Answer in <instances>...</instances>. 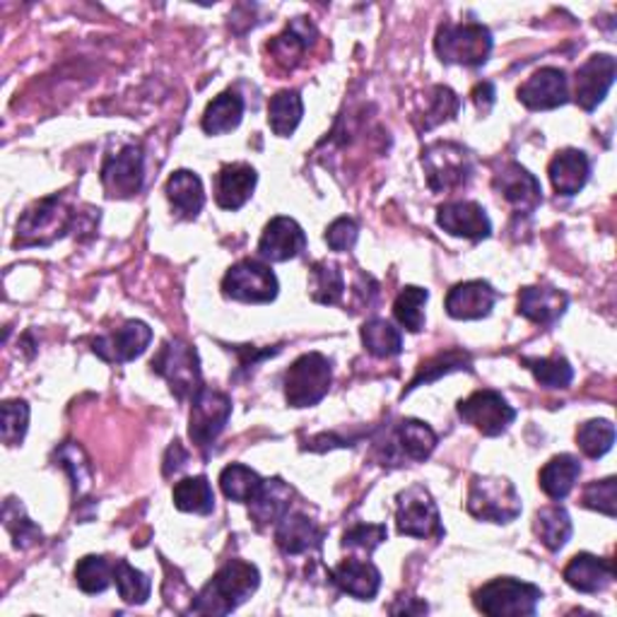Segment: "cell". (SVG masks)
<instances>
[{"instance_id":"cell-29","label":"cell","mask_w":617,"mask_h":617,"mask_svg":"<svg viewBox=\"0 0 617 617\" xmlns=\"http://www.w3.org/2000/svg\"><path fill=\"white\" fill-rule=\"evenodd\" d=\"M292 488L285 480L280 478H268L259 490L257 498L249 502L251 519L259 526H268V523H278L290 512V500H292Z\"/></svg>"},{"instance_id":"cell-51","label":"cell","mask_w":617,"mask_h":617,"mask_svg":"<svg viewBox=\"0 0 617 617\" xmlns=\"http://www.w3.org/2000/svg\"><path fill=\"white\" fill-rule=\"evenodd\" d=\"M357 234H359V230L353 218H338V220H333L326 230V244L338 253L351 251L357 244Z\"/></svg>"},{"instance_id":"cell-43","label":"cell","mask_w":617,"mask_h":617,"mask_svg":"<svg viewBox=\"0 0 617 617\" xmlns=\"http://www.w3.org/2000/svg\"><path fill=\"white\" fill-rule=\"evenodd\" d=\"M523 365L545 388H567L574 379V369L565 357H523Z\"/></svg>"},{"instance_id":"cell-39","label":"cell","mask_w":617,"mask_h":617,"mask_svg":"<svg viewBox=\"0 0 617 617\" xmlns=\"http://www.w3.org/2000/svg\"><path fill=\"white\" fill-rule=\"evenodd\" d=\"M114 584L118 588V596L124 598L128 606H143L153 594V582L147 579V574L130 567L126 560L114 562Z\"/></svg>"},{"instance_id":"cell-2","label":"cell","mask_w":617,"mask_h":617,"mask_svg":"<svg viewBox=\"0 0 617 617\" xmlns=\"http://www.w3.org/2000/svg\"><path fill=\"white\" fill-rule=\"evenodd\" d=\"M435 51L441 63L478 69V65L488 63L492 53V32L478 22L445 24L437 32Z\"/></svg>"},{"instance_id":"cell-28","label":"cell","mask_w":617,"mask_h":617,"mask_svg":"<svg viewBox=\"0 0 617 617\" xmlns=\"http://www.w3.org/2000/svg\"><path fill=\"white\" fill-rule=\"evenodd\" d=\"M167 198H169L171 208L177 210L181 218L196 220L198 212L206 206L203 181H200L196 171H189V169L174 171L167 181Z\"/></svg>"},{"instance_id":"cell-13","label":"cell","mask_w":617,"mask_h":617,"mask_svg":"<svg viewBox=\"0 0 617 617\" xmlns=\"http://www.w3.org/2000/svg\"><path fill=\"white\" fill-rule=\"evenodd\" d=\"M145 167L138 145H126L124 150L106 157L102 167V186L109 198H133L143 189Z\"/></svg>"},{"instance_id":"cell-23","label":"cell","mask_w":617,"mask_h":617,"mask_svg":"<svg viewBox=\"0 0 617 617\" xmlns=\"http://www.w3.org/2000/svg\"><path fill=\"white\" fill-rule=\"evenodd\" d=\"M569 297L557 287H523L519 292V314L538 326H553L567 312Z\"/></svg>"},{"instance_id":"cell-1","label":"cell","mask_w":617,"mask_h":617,"mask_svg":"<svg viewBox=\"0 0 617 617\" xmlns=\"http://www.w3.org/2000/svg\"><path fill=\"white\" fill-rule=\"evenodd\" d=\"M261 584L259 569L244 560H230L203 586V592L191 603L196 615H230L241 603L249 600Z\"/></svg>"},{"instance_id":"cell-32","label":"cell","mask_w":617,"mask_h":617,"mask_svg":"<svg viewBox=\"0 0 617 617\" xmlns=\"http://www.w3.org/2000/svg\"><path fill=\"white\" fill-rule=\"evenodd\" d=\"M241 116H244V100L237 92H222L208 104L200 126L208 136H222V133H230L241 124Z\"/></svg>"},{"instance_id":"cell-12","label":"cell","mask_w":617,"mask_h":617,"mask_svg":"<svg viewBox=\"0 0 617 617\" xmlns=\"http://www.w3.org/2000/svg\"><path fill=\"white\" fill-rule=\"evenodd\" d=\"M396 521L398 533L408 538H429V535H441L439 509L422 485H410L396 498Z\"/></svg>"},{"instance_id":"cell-33","label":"cell","mask_w":617,"mask_h":617,"mask_svg":"<svg viewBox=\"0 0 617 617\" xmlns=\"http://www.w3.org/2000/svg\"><path fill=\"white\" fill-rule=\"evenodd\" d=\"M316 30L312 22H306L304 18L294 20L287 30L273 39V44L268 46L273 51V56L278 63H283L285 69H294L300 63L304 49L314 42Z\"/></svg>"},{"instance_id":"cell-16","label":"cell","mask_w":617,"mask_h":617,"mask_svg":"<svg viewBox=\"0 0 617 617\" xmlns=\"http://www.w3.org/2000/svg\"><path fill=\"white\" fill-rule=\"evenodd\" d=\"M153 341V331L143 321H126L124 326L116 328L109 335H102L95 343H92V351L109 365H126L140 357L147 345Z\"/></svg>"},{"instance_id":"cell-15","label":"cell","mask_w":617,"mask_h":617,"mask_svg":"<svg viewBox=\"0 0 617 617\" xmlns=\"http://www.w3.org/2000/svg\"><path fill=\"white\" fill-rule=\"evenodd\" d=\"M519 102L531 112H550L557 106L569 102V80L562 69H547L535 71L526 83L519 87Z\"/></svg>"},{"instance_id":"cell-24","label":"cell","mask_w":617,"mask_h":617,"mask_svg":"<svg viewBox=\"0 0 617 617\" xmlns=\"http://www.w3.org/2000/svg\"><path fill=\"white\" fill-rule=\"evenodd\" d=\"M333 584L357 600H372L381 588V572L369 560H345L331 569Z\"/></svg>"},{"instance_id":"cell-54","label":"cell","mask_w":617,"mask_h":617,"mask_svg":"<svg viewBox=\"0 0 617 617\" xmlns=\"http://www.w3.org/2000/svg\"><path fill=\"white\" fill-rule=\"evenodd\" d=\"M404 603H400V606H391V613L394 615H400V613H406V615H422V613H427V603H422V600H418V598H400Z\"/></svg>"},{"instance_id":"cell-41","label":"cell","mask_w":617,"mask_h":617,"mask_svg":"<svg viewBox=\"0 0 617 617\" xmlns=\"http://www.w3.org/2000/svg\"><path fill=\"white\" fill-rule=\"evenodd\" d=\"M429 300V292L422 287L408 285L400 290L394 302V316L400 326L410 333H420L425 328V304Z\"/></svg>"},{"instance_id":"cell-30","label":"cell","mask_w":617,"mask_h":617,"mask_svg":"<svg viewBox=\"0 0 617 617\" xmlns=\"http://www.w3.org/2000/svg\"><path fill=\"white\" fill-rule=\"evenodd\" d=\"M579 475H582L579 459H574L572 453H560L543 466V471L538 475L541 490L547 494L550 500L562 502L569 498V492L574 490Z\"/></svg>"},{"instance_id":"cell-31","label":"cell","mask_w":617,"mask_h":617,"mask_svg":"<svg viewBox=\"0 0 617 617\" xmlns=\"http://www.w3.org/2000/svg\"><path fill=\"white\" fill-rule=\"evenodd\" d=\"M533 531L538 535V541L550 550V553H557V550L565 547L572 538V519L565 506L550 504L538 509L533 521Z\"/></svg>"},{"instance_id":"cell-44","label":"cell","mask_w":617,"mask_h":617,"mask_svg":"<svg viewBox=\"0 0 617 617\" xmlns=\"http://www.w3.org/2000/svg\"><path fill=\"white\" fill-rule=\"evenodd\" d=\"M459 369H471V355L463 353V351H447V353H441L432 359H427L425 365L420 367L418 372V377H415L410 381V386L406 388V394H410L412 388H418L422 384H432L437 381L439 377H445V374H451V372H459Z\"/></svg>"},{"instance_id":"cell-40","label":"cell","mask_w":617,"mask_h":617,"mask_svg":"<svg viewBox=\"0 0 617 617\" xmlns=\"http://www.w3.org/2000/svg\"><path fill=\"white\" fill-rule=\"evenodd\" d=\"M114 582V565L102 555H87L77 562L75 567V584L83 588L85 594L95 596L104 594Z\"/></svg>"},{"instance_id":"cell-49","label":"cell","mask_w":617,"mask_h":617,"mask_svg":"<svg viewBox=\"0 0 617 617\" xmlns=\"http://www.w3.org/2000/svg\"><path fill=\"white\" fill-rule=\"evenodd\" d=\"M386 526L384 523H357L351 531L343 535V547L345 550H362V553H374L384 541H386Z\"/></svg>"},{"instance_id":"cell-26","label":"cell","mask_w":617,"mask_h":617,"mask_svg":"<svg viewBox=\"0 0 617 617\" xmlns=\"http://www.w3.org/2000/svg\"><path fill=\"white\" fill-rule=\"evenodd\" d=\"M547 174H550V181H553V189L560 196L572 198L586 186L588 174H592V163H588L586 153L567 147V150H562L553 157Z\"/></svg>"},{"instance_id":"cell-19","label":"cell","mask_w":617,"mask_h":617,"mask_svg":"<svg viewBox=\"0 0 617 617\" xmlns=\"http://www.w3.org/2000/svg\"><path fill=\"white\" fill-rule=\"evenodd\" d=\"M494 189L512 206L516 212L533 215L543 203V186L533 174L516 163H509L498 177H494Z\"/></svg>"},{"instance_id":"cell-38","label":"cell","mask_w":617,"mask_h":617,"mask_svg":"<svg viewBox=\"0 0 617 617\" xmlns=\"http://www.w3.org/2000/svg\"><path fill=\"white\" fill-rule=\"evenodd\" d=\"M345 292L341 265L333 261H316L312 265V300L316 304H338Z\"/></svg>"},{"instance_id":"cell-47","label":"cell","mask_w":617,"mask_h":617,"mask_svg":"<svg viewBox=\"0 0 617 617\" xmlns=\"http://www.w3.org/2000/svg\"><path fill=\"white\" fill-rule=\"evenodd\" d=\"M3 441L8 447L22 445V439L27 435V427H30V406L24 400H6L3 404Z\"/></svg>"},{"instance_id":"cell-3","label":"cell","mask_w":617,"mask_h":617,"mask_svg":"<svg viewBox=\"0 0 617 617\" xmlns=\"http://www.w3.org/2000/svg\"><path fill=\"white\" fill-rule=\"evenodd\" d=\"M543 592L535 584L514 579V576H500L482 588H478L473 603L482 615L490 617H523L535 615Z\"/></svg>"},{"instance_id":"cell-7","label":"cell","mask_w":617,"mask_h":617,"mask_svg":"<svg viewBox=\"0 0 617 617\" xmlns=\"http://www.w3.org/2000/svg\"><path fill=\"white\" fill-rule=\"evenodd\" d=\"M75 212L63 198L51 196L39 200L18 222V247H49L71 230Z\"/></svg>"},{"instance_id":"cell-14","label":"cell","mask_w":617,"mask_h":617,"mask_svg":"<svg viewBox=\"0 0 617 617\" xmlns=\"http://www.w3.org/2000/svg\"><path fill=\"white\" fill-rule=\"evenodd\" d=\"M437 449V435L435 429L420 420H400L394 429L391 439L384 445V461L388 463H404L415 461L420 463L432 456Z\"/></svg>"},{"instance_id":"cell-48","label":"cell","mask_w":617,"mask_h":617,"mask_svg":"<svg viewBox=\"0 0 617 617\" xmlns=\"http://www.w3.org/2000/svg\"><path fill=\"white\" fill-rule=\"evenodd\" d=\"M3 516H6V529L10 531L12 541H15V547H27L42 538V531H39L34 523L24 516L22 504H18L15 500L6 502Z\"/></svg>"},{"instance_id":"cell-9","label":"cell","mask_w":617,"mask_h":617,"mask_svg":"<svg viewBox=\"0 0 617 617\" xmlns=\"http://www.w3.org/2000/svg\"><path fill=\"white\" fill-rule=\"evenodd\" d=\"M232 400L222 391L200 386L198 394L191 398V418H189V437L200 451H210L215 441L222 435V429L230 422Z\"/></svg>"},{"instance_id":"cell-42","label":"cell","mask_w":617,"mask_h":617,"mask_svg":"<svg viewBox=\"0 0 617 617\" xmlns=\"http://www.w3.org/2000/svg\"><path fill=\"white\" fill-rule=\"evenodd\" d=\"M576 445L588 459H600L615 445V425L610 420H588L576 429Z\"/></svg>"},{"instance_id":"cell-34","label":"cell","mask_w":617,"mask_h":617,"mask_svg":"<svg viewBox=\"0 0 617 617\" xmlns=\"http://www.w3.org/2000/svg\"><path fill=\"white\" fill-rule=\"evenodd\" d=\"M304 116V102L300 97V92L285 90L278 92V95L268 104V124H271L273 133L280 138H290L294 130H297L300 121Z\"/></svg>"},{"instance_id":"cell-25","label":"cell","mask_w":617,"mask_h":617,"mask_svg":"<svg viewBox=\"0 0 617 617\" xmlns=\"http://www.w3.org/2000/svg\"><path fill=\"white\" fill-rule=\"evenodd\" d=\"M615 567L610 560L579 553L565 567V582L579 594H600L613 584Z\"/></svg>"},{"instance_id":"cell-46","label":"cell","mask_w":617,"mask_h":617,"mask_svg":"<svg viewBox=\"0 0 617 617\" xmlns=\"http://www.w3.org/2000/svg\"><path fill=\"white\" fill-rule=\"evenodd\" d=\"M56 456H59V461H61V466L65 468V471L71 473L75 492L80 494V492L90 490V485H92V468H90V461H87L85 451L80 449L77 445H73V441H69V445H63L56 451Z\"/></svg>"},{"instance_id":"cell-52","label":"cell","mask_w":617,"mask_h":617,"mask_svg":"<svg viewBox=\"0 0 617 617\" xmlns=\"http://www.w3.org/2000/svg\"><path fill=\"white\" fill-rule=\"evenodd\" d=\"M186 461H189V451H186L179 441H174V445L169 447L167 451V459H165V475L169 478L171 473H177L181 471V468L186 466Z\"/></svg>"},{"instance_id":"cell-22","label":"cell","mask_w":617,"mask_h":617,"mask_svg":"<svg viewBox=\"0 0 617 617\" xmlns=\"http://www.w3.org/2000/svg\"><path fill=\"white\" fill-rule=\"evenodd\" d=\"M259 174L251 165L234 163L224 165L215 181V200L222 210H239L249 203V198L257 189Z\"/></svg>"},{"instance_id":"cell-10","label":"cell","mask_w":617,"mask_h":617,"mask_svg":"<svg viewBox=\"0 0 617 617\" xmlns=\"http://www.w3.org/2000/svg\"><path fill=\"white\" fill-rule=\"evenodd\" d=\"M224 297L244 304H268L278 297V278L257 259H244L234 263L222 278Z\"/></svg>"},{"instance_id":"cell-4","label":"cell","mask_w":617,"mask_h":617,"mask_svg":"<svg viewBox=\"0 0 617 617\" xmlns=\"http://www.w3.org/2000/svg\"><path fill=\"white\" fill-rule=\"evenodd\" d=\"M422 169L427 186L435 194H449L461 189L473 177V159L463 145L451 140H437L422 150Z\"/></svg>"},{"instance_id":"cell-53","label":"cell","mask_w":617,"mask_h":617,"mask_svg":"<svg viewBox=\"0 0 617 617\" xmlns=\"http://www.w3.org/2000/svg\"><path fill=\"white\" fill-rule=\"evenodd\" d=\"M473 102L480 114H488L494 104V85L492 83H480L473 87Z\"/></svg>"},{"instance_id":"cell-37","label":"cell","mask_w":617,"mask_h":617,"mask_svg":"<svg viewBox=\"0 0 617 617\" xmlns=\"http://www.w3.org/2000/svg\"><path fill=\"white\" fill-rule=\"evenodd\" d=\"M261 485H263V478L257 471H251L249 466L232 463L220 473L222 494L227 500L239 504H249L259 494Z\"/></svg>"},{"instance_id":"cell-17","label":"cell","mask_w":617,"mask_h":617,"mask_svg":"<svg viewBox=\"0 0 617 617\" xmlns=\"http://www.w3.org/2000/svg\"><path fill=\"white\" fill-rule=\"evenodd\" d=\"M615 59L610 53H596L588 59L574 77V100L584 112H594L596 106L608 97L615 83Z\"/></svg>"},{"instance_id":"cell-20","label":"cell","mask_w":617,"mask_h":617,"mask_svg":"<svg viewBox=\"0 0 617 617\" xmlns=\"http://www.w3.org/2000/svg\"><path fill=\"white\" fill-rule=\"evenodd\" d=\"M306 249V234L292 218H273L265 224L259 239V253L271 263H285L302 257Z\"/></svg>"},{"instance_id":"cell-8","label":"cell","mask_w":617,"mask_h":617,"mask_svg":"<svg viewBox=\"0 0 617 617\" xmlns=\"http://www.w3.org/2000/svg\"><path fill=\"white\" fill-rule=\"evenodd\" d=\"M333 381L331 362L321 353H306L285 372V398L292 408H312L326 398Z\"/></svg>"},{"instance_id":"cell-35","label":"cell","mask_w":617,"mask_h":617,"mask_svg":"<svg viewBox=\"0 0 617 617\" xmlns=\"http://www.w3.org/2000/svg\"><path fill=\"white\" fill-rule=\"evenodd\" d=\"M174 506L186 514L208 516L215 509V494L206 475L184 478L174 485Z\"/></svg>"},{"instance_id":"cell-50","label":"cell","mask_w":617,"mask_h":617,"mask_svg":"<svg viewBox=\"0 0 617 617\" xmlns=\"http://www.w3.org/2000/svg\"><path fill=\"white\" fill-rule=\"evenodd\" d=\"M582 504L586 509H594L598 514H606L608 519L615 516V478H603L588 482L582 492Z\"/></svg>"},{"instance_id":"cell-21","label":"cell","mask_w":617,"mask_h":617,"mask_svg":"<svg viewBox=\"0 0 617 617\" xmlns=\"http://www.w3.org/2000/svg\"><path fill=\"white\" fill-rule=\"evenodd\" d=\"M498 290H492L485 280H468L449 290L447 294V314L456 321H475L490 316Z\"/></svg>"},{"instance_id":"cell-5","label":"cell","mask_w":617,"mask_h":617,"mask_svg":"<svg viewBox=\"0 0 617 617\" xmlns=\"http://www.w3.org/2000/svg\"><path fill=\"white\" fill-rule=\"evenodd\" d=\"M150 367L169 384V391L179 400L194 398L198 388L203 386L200 384V359L196 347L181 338L165 341L153 357Z\"/></svg>"},{"instance_id":"cell-18","label":"cell","mask_w":617,"mask_h":617,"mask_svg":"<svg viewBox=\"0 0 617 617\" xmlns=\"http://www.w3.org/2000/svg\"><path fill=\"white\" fill-rule=\"evenodd\" d=\"M437 224L451 237H463L471 241L488 239L492 232V222L485 208L475 203V200H449V203L439 206Z\"/></svg>"},{"instance_id":"cell-27","label":"cell","mask_w":617,"mask_h":617,"mask_svg":"<svg viewBox=\"0 0 617 617\" xmlns=\"http://www.w3.org/2000/svg\"><path fill=\"white\" fill-rule=\"evenodd\" d=\"M321 541H324V531L304 514L287 512L278 521L275 543L285 555H304L308 550L321 547Z\"/></svg>"},{"instance_id":"cell-36","label":"cell","mask_w":617,"mask_h":617,"mask_svg":"<svg viewBox=\"0 0 617 617\" xmlns=\"http://www.w3.org/2000/svg\"><path fill=\"white\" fill-rule=\"evenodd\" d=\"M362 343L374 357H396L404 353V335L386 318H369L359 331Z\"/></svg>"},{"instance_id":"cell-6","label":"cell","mask_w":617,"mask_h":617,"mask_svg":"<svg viewBox=\"0 0 617 617\" xmlns=\"http://www.w3.org/2000/svg\"><path fill=\"white\" fill-rule=\"evenodd\" d=\"M468 514L480 521L512 523L521 514V498L512 480L475 475L468 488Z\"/></svg>"},{"instance_id":"cell-11","label":"cell","mask_w":617,"mask_h":617,"mask_svg":"<svg viewBox=\"0 0 617 617\" xmlns=\"http://www.w3.org/2000/svg\"><path fill=\"white\" fill-rule=\"evenodd\" d=\"M456 410H459V418L466 425H473L482 437H500L516 420V410L492 388H482L463 398Z\"/></svg>"},{"instance_id":"cell-45","label":"cell","mask_w":617,"mask_h":617,"mask_svg":"<svg viewBox=\"0 0 617 617\" xmlns=\"http://www.w3.org/2000/svg\"><path fill=\"white\" fill-rule=\"evenodd\" d=\"M459 97H456V92L451 87L445 85H437L432 87V95L427 100V109L422 116V124L420 130H432L435 126L445 124V121H451L456 114H459Z\"/></svg>"}]
</instances>
